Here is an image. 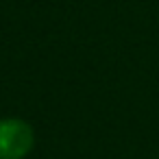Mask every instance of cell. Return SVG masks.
<instances>
[{
  "instance_id": "1",
  "label": "cell",
  "mask_w": 159,
  "mask_h": 159,
  "mask_svg": "<svg viewBox=\"0 0 159 159\" xmlns=\"http://www.w3.org/2000/svg\"><path fill=\"white\" fill-rule=\"evenodd\" d=\"M35 146V131L22 118H0V159H26Z\"/></svg>"
}]
</instances>
